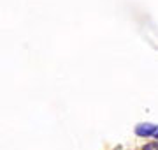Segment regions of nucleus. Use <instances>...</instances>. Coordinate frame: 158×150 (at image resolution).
I'll use <instances>...</instances> for the list:
<instances>
[{"mask_svg":"<svg viewBox=\"0 0 158 150\" xmlns=\"http://www.w3.org/2000/svg\"><path fill=\"white\" fill-rule=\"evenodd\" d=\"M158 131V126L155 124H139L135 127V134L137 136H151Z\"/></svg>","mask_w":158,"mask_h":150,"instance_id":"nucleus-1","label":"nucleus"},{"mask_svg":"<svg viewBox=\"0 0 158 150\" xmlns=\"http://www.w3.org/2000/svg\"><path fill=\"white\" fill-rule=\"evenodd\" d=\"M155 136H156V139H158V131H156V133H155Z\"/></svg>","mask_w":158,"mask_h":150,"instance_id":"nucleus-3","label":"nucleus"},{"mask_svg":"<svg viewBox=\"0 0 158 150\" xmlns=\"http://www.w3.org/2000/svg\"><path fill=\"white\" fill-rule=\"evenodd\" d=\"M155 147H156V145H146V147H144V150H153V148H155Z\"/></svg>","mask_w":158,"mask_h":150,"instance_id":"nucleus-2","label":"nucleus"}]
</instances>
